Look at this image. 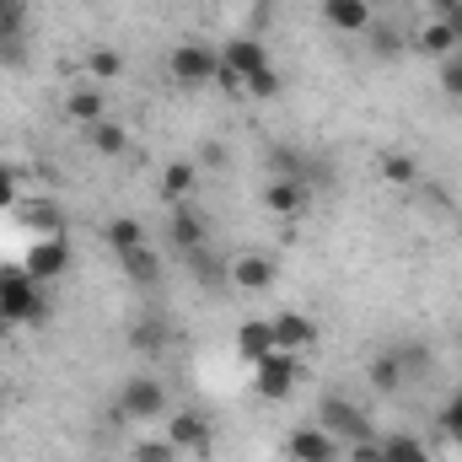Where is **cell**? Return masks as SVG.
<instances>
[{"label": "cell", "mask_w": 462, "mask_h": 462, "mask_svg": "<svg viewBox=\"0 0 462 462\" xmlns=\"http://www.w3.org/2000/svg\"><path fill=\"white\" fill-rule=\"evenodd\" d=\"M103 236H108V247H114L118 258H124V253H134V247H145V226H140L134 216H118V221H108V231H103Z\"/></svg>", "instance_id": "obj_26"}, {"label": "cell", "mask_w": 462, "mask_h": 462, "mask_svg": "<svg viewBox=\"0 0 462 462\" xmlns=\"http://www.w3.org/2000/svg\"><path fill=\"white\" fill-rule=\"evenodd\" d=\"M114 403H118V420H162L172 398H167V382H162V376H145V371H140V376H129V382L118 387Z\"/></svg>", "instance_id": "obj_6"}, {"label": "cell", "mask_w": 462, "mask_h": 462, "mask_svg": "<svg viewBox=\"0 0 462 462\" xmlns=\"http://www.w3.org/2000/svg\"><path fill=\"white\" fill-rule=\"evenodd\" d=\"M0 414H5V387H0Z\"/></svg>", "instance_id": "obj_39"}, {"label": "cell", "mask_w": 462, "mask_h": 462, "mask_svg": "<svg viewBox=\"0 0 462 462\" xmlns=\"http://www.w3.org/2000/svg\"><path fill=\"white\" fill-rule=\"evenodd\" d=\"M382 441V452H387V462H430V447L420 441V436H376Z\"/></svg>", "instance_id": "obj_27"}, {"label": "cell", "mask_w": 462, "mask_h": 462, "mask_svg": "<svg viewBox=\"0 0 462 462\" xmlns=\"http://www.w3.org/2000/svg\"><path fill=\"white\" fill-rule=\"evenodd\" d=\"M0 318H5V328L49 323V296H43V285L27 269H5V280H0Z\"/></svg>", "instance_id": "obj_2"}, {"label": "cell", "mask_w": 462, "mask_h": 462, "mask_svg": "<svg viewBox=\"0 0 462 462\" xmlns=\"http://www.w3.org/2000/svg\"><path fill=\"white\" fill-rule=\"evenodd\" d=\"M118 269H124V274H129L134 285H156V280H162V253H156V247L145 242V247L124 253V258H118Z\"/></svg>", "instance_id": "obj_23"}, {"label": "cell", "mask_w": 462, "mask_h": 462, "mask_svg": "<svg viewBox=\"0 0 462 462\" xmlns=\"http://www.w3.org/2000/svg\"><path fill=\"white\" fill-rule=\"evenodd\" d=\"M307 199H312V189L296 183V178H269V183H263V210H269V216H301Z\"/></svg>", "instance_id": "obj_16"}, {"label": "cell", "mask_w": 462, "mask_h": 462, "mask_svg": "<svg viewBox=\"0 0 462 462\" xmlns=\"http://www.w3.org/2000/svg\"><path fill=\"white\" fill-rule=\"evenodd\" d=\"M365 43H371L376 60H403V32L387 27V22H371V27H365Z\"/></svg>", "instance_id": "obj_28"}, {"label": "cell", "mask_w": 462, "mask_h": 462, "mask_svg": "<svg viewBox=\"0 0 462 462\" xmlns=\"http://www.w3.org/2000/svg\"><path fill=\"white\" fill-rule=\"evenodd\" d=\"M16 221H22L27 231H38V236L65 231V216H60V205H54V199H16Z\"/></svg>", "instance_id": "obj_19"}, {"label": "cell", "mask_w": 462, "mask_h": 462, "mask_svg": "<svg viewBox=\"0 0 462 462\" xmlns=\"http://www.w3.org/2000/svg\"><path fill=\"white\" fill-rule=\"evenodd\" d=\"M263 162H269V178H296V183H307V189L318 183V162H312L301 145H291V140H274Z\"/></svg>", "instance_id": "obj_12"}, {"label": "cell", "mask_w": 462, "mask_h": 462, "mask_svg": "<svg viewBox=\"0 0 462 462\" xmlns=\"http://www.w3.org/2000/svg\"><path fill=\"white\" fill-rule=\"evenodd\" d=\"M447 16H452V22H457V32H462V5H457V11H447Z\"/></svg>", "instance_id": "obj_37"}, {"label": "cell", "mask_w": 462, "mask_h": 462, "mask_svg": "<svg viewBox=\"0 0 462 462\" xmlns=\"http://www.w3.org/2000/svg\"><path fill=\"white\" fill-rule=\"evenodd\" d=\"M441 92H447L452 103H462V49L452 60H441Z\"/></svg>", "instance_id": "obj_33"}, {"label": "cell", "mask_w": 462, "mask_h": 462, "mask_svg": "<svg viewBox=\"0 0 462 462\" xmlns=\"http://www.w3.org/2000/svg\"><path fill=\"white\" fill-rule=\"evenodd\" d=\"M16 199H22V167L0 162V210H16Z\"/></svg>", "instance_id": "obj_32"}, {"label": "cell", "mask_w": 462, "mask_h": 462, "mask_svg": "<svg viewBox=\"0 0 462 462\" xmlns=\"http://www.w3.org/2000/svg\"><path fill=\"white\" fill-rule=\"evenodd\" d=\"M323 22H328L334 32L365 38V27H371L376 16H371V0H323Z\"/></svg>", "instance_id": "obj_17"}, {"label": "cell", "mask_w": 462, "mask_h": 462, "mask_svg": "<svg viewBox=\"0 0 462 462\" xmlns=\"http://www.w3.org/2000/svg\"><path fill=\"white\" fill-rule=\"evenodd\" d=\"M318 425L339 441V447H360V441H376V430H371V414L360 409V403H349L345 393H323L318 398Z\"/></svg>", "instance_id": "obj_3"}, {"label": "cell", "mask_w": 462, "mask_h": 462, "mask_svg": "<svg viewBox=\"0 0 462 462\" xmlns=\"http://www.w3.org/2000/svg\"><path fill=\"white\" fill-rule=\"evenodd\" d=\"M11 5H16V0H0V16H5V11H11Z\"/></svg>", "instance_id": "obj_38"}, {"label": "cell", "mask_w": 462, "mask_h": 462, "mask_svg": "<svg viewBox=\"0 0 462 462\" xmlns=\"http://www.w3.org/2000/svg\"><path fill=\"white\" fill-rule=\"evenodd\" d=\"M269 328H274V349H285V355H301L318 345V323L307 312H274Z\"/></svg>", "instance_id": "obj_15"}, {"label": "cell", "mask_w": 462, "mask_h": 462, "mask_svg": "<svg viewBox=\"0 0 462 462\" xmlns=\"http://www.w3.org/2000/svg\"><path fill=\"white\" fill-rule=\"evenodd\" d=\"M382 178H387L393 189H414V183H420V167H414V156H403V151H382Z\"/></svg>", "instance_id": "obj_29"}, {"label": "cell", "mask_w": 462, "mask_h": 462, "mask_svg": "<svg viewBox=\"0 0 462 462\" xmlns=\"http://www.w3.org/2000/svg\"><path fill=\"white\" fill-rule=\"evenodd\" d=\"M194 183H199V167L194 162H167L162 167V199L167 205H189L194 199Z\"/></svg>", "instance_id": "obj_20"}, {"label": "cell", "mask_w": 462, "mask_h": 462, "mask_svg": "<svg viewBox=\"0 0 462 462\" xmlns=\"http://www.w3.org/2000/svg\"><path fill=\"white\" fill-rule=\"evenodd\" d=\"M167 441H172L178 452H210V447H216V425H210V414H199V409H172V414H167Z\"/></svg>", "instance_id": "obj_9"}, {"label": "cell", "mask_w": 462, "mask_h": 462, "mask_svg": "<svg viewBox=\"0 0 462 462\" xmlns=\"http://www.w3.org/2000/svg\"><path fill=\"white\" fill-rule=\"evenodd\" d=\"M441 430H447V441H457L462 447V393L457 398H447V409H441Z\"/></svg>", "instance_id": "obj_35"}, {"label": "cell", "mask_w": 462, "mask_h": 462, "mask_svg": "<svg viewBox=\"0 0 462 462\" xmlns=\"http://www.w3.org/2000/svg\"><path fill=\"white\" fill-rule=\"evenodd\" d=\"M462 0H436V11H441V16H447V11H457Z\"/></svg>", "instance_id": "obj_36"}, {"label": "cell", "mask_w": 462, "mask_h": 462, "mask_svg": "<svg viewBox=\"0 0 462 462\" xmlns=\"http://www.w3.org/2000/svg\"><path fill=\"white\" fill-rule=\"evenodd\" d=\"M87 140H92V151H97V156H124V151H129V129H124L118 118L92 124V129H87Z\"/></svg>", "instance_id": "obj_24"}, {"label": "cell", "mask_w": 462, "mask_h": 462, "mask_svg": "<svg viewBox=\"0 0 462 462\" xmlns=\"http://www.w3.org/2000/svg\"><path fill=\"white\" fill-rule=\"evenodd\" d=\"M167 70H172V81L178 87H210L216 81V70H221V49H210V43H199V38H183L172 54H167Z\"/></svg>", "instance_id": "obj_5"}, {"label": "cell", "mask_w": 462, "mask_h": 462, "mask_svg": "<svg viewBox=\"0 0 462 462\" xmlns=\"http://www.w3.org/2000/svg\"><path fill=\"white\" fill-rule=\"evenodd\" d=\"M129 349H134V355H145V360H162V355L172 349V323H167L162 312L134 318V323H129Z\"/></svg>", "instance_id": "obj_14"}, {"label": "cell", "mask_w": 462, "mask_h": 462, "mask_svg": "<svg viewBox=\"0 0 462 462\" xmlns=\"http://www.w3.org/2000/svg\"><path fill=\"white\" fill-rule=\"evenodd\" d=\"M70 236L65 231H54V236H38L32 247H27V258H22V269L38 280V285H49V280H60V274H70Z\"/></svg>", "instance_id": "obj_8"}, {"label": "cell", "mask_w": 462, "mask_h": 462, "mask_svg": "<svg viewBox=\"0 0 462 462\" xmlns=\"http://www.w3.org/2000/svg\"><path fill=\"white\" fill-rule=\"evenodd\" d=\"M420 49H425L430 60H452V54L462 49L457 22H452V16H430V22L420 27Z\"/></svg>", "instance_id": "obj_18"}, {"label": "cell", "mask_w": 462, "mask_h": 462, "mask_svg": "<svg viewBox=\"0 0 462 462\" xmlns=\"http://www.w3.org/2000/svg\"><path fill=\"white\" fill-rule=\"evenodd\" d=\"M425 371H430V349L409 339V345H387V349H376V355H371V365H365V382H371L376 393H387V398H393V393L414 387V382H420Z\"/></svg>", "instance_id": "obj_1"}, {"label": "cell", "mask_w": 462, "mask_h": 462, "mask_svg": "<svg viewBox=\"0 0 462 462\" xmlns=\"http://www.w3.org/2000/svg\"><path fill=\"white\" fill-rule=\"evenodd\" d=\"M118 70H124V54H118V49H92V54H87V76H92V81H114Z\"/></svg>", "instance_id": "obj_30"}, {"label": "cell", "mask_w": 462, "mask_h": 462, "mask_svg": "<svg viewBox=\"0 0 462 462\" xmlns=\"http://www.w3.org/2000/svg\"><path fill=\"white\" fill-rule=\"evenodd\" d=\"M269 65H274V60H269L263 38H258V32H236V38H226V49H221V70H216V81H221L226 92H242V81L258 76V70H269Z\"/></svg>", "instance_id": "obj_4"}, {"label": "cell", "mask_w": 462, "mask_h": 462, "mask_svg": "<svg viewBox=\"0 0 462 462\" xmlns=\"http://www.w3.org/2000/svg\"><path fill=\"white\" fill-rule=\"evenodd\" d=\"M205 242H210L205 216H199L194 205H172V216H167V247H172L178 258H189V253H199Z\"/></svg>", "instance_id": "obj_10"}, {"label": "cell", "mask_w": 462, "mask_h": 462, "mask_svg": "<svg viewBox=\"0 0 462 462\" xmlns=\"http://www.w3.org/2000/svg\"><path fill=\"white\" fill-rule=\"evenodd\" d=\"M226 274H231V285H236V291L258 296V291H269V285H274V274H280V269H274V258H269V253H236V258L226 263Z\"/></svg>", "instance_id": "obj_13"}, {"label": "cell", "mask_w": 462, "mask_h": 462, "mask_svg": "<svg viewBox=\"0 0 462 462\" xmlns=\"http://www.w3.org/2000/svg\"><path fill=\"white\" fill-rule=\"evenodd\" d=\"M0 280H5V269H0Z\"/></svg>", "instance_id": "obj_41"}, {"label": "cell", "mask_w": 462, "mask_h": 462, "mask_svg": "<svg viewBox=\"0 0 462 462\" xmlns=\"http://www.w3.org/2000/svg\"><path fill=\"white\" fill-rule=\"evenodd\" d=\"M65 114L76 118V124H103L108 118V97H103V87H76L70 97H65Z\"/></svg>", "instance_id": "obj_22"}, {"label": "cell", "mask_w": 462, "mask_h": 462, "mask_svg": "<svg viewBox=\"0 0 462 462\" xmlns=\"http://www.w3.org/2000/svg\"><path fill=\"white\" fill-rule=\"evenodd\" d=\"M236 355L242 360H263V355H274V328H269V318H247L242 328H236Z\"/></svg>", "instance_id": "obj_21"}, {"label": "cell", "mask_w": 462, "mask_h": 462, "mask_svg": "<svg viewBox=\"0 0 462 462\" xmlns=\"http://www.w3.org/2000/svg\"><path fill=\"white\" fill-rule=\"evenodd\" d=\"M285 452H291V462H339V441L312 420V425H296L285 436Z\"/></svg>", "instance_id": "obj_11"}, {"label": "cell", "mask_w": 462, "mask_h": 462, "mask_svg": "<svg viewBox=\"0 0 462 462\" xmlns=\"http://www.w3.org/2000/svg\"><path fill=\"white\" fill-rule=\"evenodd\" d=\"M242 92H247L253 103H269V97H280V70L269 65V70H258V76H247V81H242Z\"/></svg>", "instance_id": "obj_31"}, {"label": "cell", "mask_w": 462, "mask_h": 462, "mask_svg": "<svg viewBox=\"0 0 462 462\" xmlns=\"http://www.w3.org/2000/svg\"><path fill=\"white\" fill-rule=\"evenodd\" d=\"M457 345H462V339H457Z\"/></svg>", "instance_id": "obj_42"}, {"label": "cell", "mask_w": 462, "mask_h": 462, "mask_svg": "<svg viewBox=\"0 0 462 462\" xmlns=\"http://www.w3.org/2000/svg\"><path fill=\"white\" fill-rule=\"evenodd\" d=\"M183 263H189V274H194V280H199L205 291H221V285H231L226 263H221V258H210V247H199V253H189Z\"/></svg>", "instance_id": "obj_25"}, {"label": "cell", "mask_w": 462, "mask_h": 462, "mask_svg": "<svg viewBox=\"0 0 462 462\" xmlns=\"http://www.w3.org/2000/svg\"><path fill=\"white\" fill-rule=\"evenodd\" d=\"M0 334H5V318H0Z\"/></svg>", "instance_id": "obj_40"}, {"label": "cell", "mask_w": 462, "mask_h": 462, "mask_svg": "<svg viewBox=\"0 0 462 462\" xmlns=\"http://www.w3.org/2000/svg\"><path fill=\"white\" fill-rule=\"evenodd\" d=\"M296 382H301V355L274 349V355H263V360L253 365V387H258V398H269V403H285V398L296 393Z\"/></svg>", "instance_id": "obj_7"}, {"label": "cell", "mask_w": 462, "mask_h": 462, "mask_svg": "<svg viewBox=\"0 0 462 462\" xmlns=\"http://www.w3.org/2000/svg\"><path fill=\"white\" fill-rule=\"evenodd\" d=\"M129 457H134V462H172V457H178V447H172V441H140Z\"/></svg>", "instance_id": "obj_34"}]
</instances>
